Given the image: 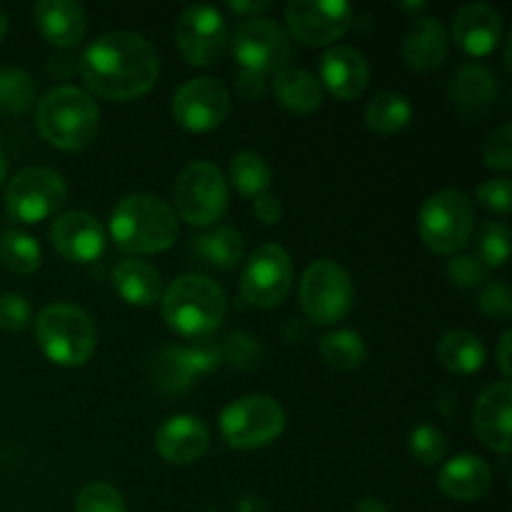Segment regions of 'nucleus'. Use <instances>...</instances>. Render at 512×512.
Returning <instances> with one entry per match:
<instances>
[{
	"mask_svg": "<svg viewBox=\"0 0 512 512\" xmlns=\"http://www.w3.org/2000/svg\"><path fill=\"white\" fill-rule=\"evenodd\" d=\"M160 73L158 50L130 30L103 33L83 50L80 75L105 100H135L148 93Z\"/></svg>",
	"mask_w": 512,
	"mask_h": 512,
	"instance_id": "obj_1",
	"label": "nucleus"
},
{
	"mask_svg": "<svg viewBox=\"0 0 512 512\" xmlns=\"http://www.w3.org/2000/svg\"><path fill=\"white\" fill-rule=\"evenodd\" d=\"M178 233V215L158 195H125L110 213V235L125 253H163L178 240Z\"/></svg>",
	"mask_w": 512,
	"mask_h": 512,
	"instance_id": "obj_2",
	"label": "nucleus"
},
{
	"mask_svg": "<svg viewBox=\"0 0 512 512\" xmlns=\"http://www.w3.org/2000/svg\"><path fill=\"white\" fill-rule=\"evenodd\" d=\"M168 328L190 340H205L223 325L228 298L215 280L205 275H180L160 298Z\"/></svg>",
	"mask_w": 512,
	"mask_h": 512,
	"instance_id": "obj_3",
	"label": "nucleus"
},
{
	"mask_svg": "<svg viewBox=\"0 0 512 512\" xmlns=\"http://www.w3.org/2000/svg\"><path fill=\"white\" fill-rule=\"evenodd\" d=\"M35 125L45 143L60 150H85L100 130V108L85 90L60 85L38 100Z\"/></svg>",
	"mask_w": 512,
	"mask_h": 512,
	"instance_id": "obj_4",
	"label": "nucleus"
},
{
	"mask_svg": "<svg viewBox=\"0 0 512 512\" xmlns=\"http://www.w3.org/2000/svg\"><path fill=\"white\" fill-rule=\"evenodd\" d=\"M35 338L48 360L65 368L88 363L98 345L93 318L73 303H53L40 310L35 320Z\"/></svg>",
	"mask_w": 512,
	"mask_h": 512,
	"instance_id": "obj_5",
	"label": "nucleus"
},
{
	"mask_svg": "<svg viewBox=\"0 0 512 512\" xmlns=\"http://www.w3.org/2000/svg\"><path fill=\"white\" fill-rule=\"evenodd\" d=\"M475 228L473 200L460 190L430 195L418 215L420 240L438 255H453L468 245Z\"/></svg>",
	"mask_w": 512,
	"mask_h": 512,
	"instance_id": "obj_6",
	"label": "nucleus"
},
{
	"mask_svg": "<svg viewBox=\"0 0 512 512\" xmlns=\"http://www.w3.org/2000/svg\"><path fill=\"white\" fill-rule=\"evenodd\" d=\"M285 430V410L268 395H245L220 415V433L238 450H255L275 443Z\"/></svg>",
	"mask_w": 512,
	"mask_h": 512,
	"instance_id": "obj_7",
	"label": "nucleus"
},
{
	"mask_svg": "<svg viewBox=\"0 0 512 512\" xmlns=\"http://www.w3.org/2000/svg\"><path fill=\"white\" fill-rule=\"evenodd\" d=\"M355 285L348 270L335 260H315L300 280V305L318 325L343 320L353 310Z\"/></svg>",
	"mask_w": 512,
	"mask_h": 512,
	"instance_id": "obj_8",
	"label": "nucleus"
},
{
	"mask_svg": "<svg viewBox=\"0 0 512 512\" xmlns=\"http://www.w3.org/2000/svg\"><path fill=\"white\" fill-rule=\"evenodd\" d=\"M175 210L180 220L195 228H208L228 210V180L208 160L190 163L175 183Z\"/></svg>",
	"mask_w": 512,
	"mask_h": 512,
	"instance_id": "obj_9",
	"label": "nucleus"
},
{
	"mask_svg": "<svg viewBox=\"0 0 512 512\" xmlns=\"http://www.w3.org/2000/svg\"><path fill=\"white\" fill-rule=\"evenodd\" d=\"M68 200V185L53 168H23L5 188V210L13 220L25 225L40 223L58 213Z\"/></svg>",
	"mask_w": 512,
	"mask_h": 512,
	"instance_id": "obj_10",
	"label": "nucleus"
},
{
	"mask_svg": "<svg viewBox=\"0 0 512 512\" xmlns=\"http://www.w3.org/2000/svg\"><path fill=\"white\" fill-rule=\"evenodd\" d=\"M233 58L238 60L243 73L255 78L278 75L288 68L290 38L275 20L253 18L240 23L233 30Z\"/></svg>",
	"mask_w": 512,
	"mask_h": 512,
	"instance_id": "obj_11",
	"label": "nucleus"
},
{
	"mask_svg": "<svg viewBox=\"0 0 512 512\" xmlns=\"http://www.w3.org/2000/svg\"><path fill=\"white\" fill-rule=\"evenodd\" d=\"M293 260L278 243H265L245 263L240 275V293L250 305L275 308L288 298L293 288Z\"/></svg>",
	"mask_w": 512,
	"mask_h": 512,
	"instance_id": "obj_12",
	"label": "nucleus"
},
{
	"mask_svg": "<svg viewBox=\"0 0 512 512\" xmlns=\"http://www.w3.org/2000/svg\"><path fill=\"white\" fill-rule=\"evenodd\" d=\"M228 40V23L213 5H190L180 13L175 25V43L180 55L195 68L213 65L223 55Z\"/></svg>",
	"mask_w": 512,
	"mask_h": 512,
	"instance_id": "obj_13",
	"label": "nucleus"
},
{
	"mask_svg": "<svg viewBox=\"0 0 512 512\" xmlns=\"http://www.w3.org/2000/svg\"><path fill=\"white\" fill-rule=\"evenodd\" d=\"M170 113L180 128L190 130V133H208L228 118L230 93L218 78L200 75L175 90Z\"/></svg>",
	"mask_w": 512,
	"mask_h": 512,
	"instance_id": "obj_14",
	"label": "nucleus"
},
{
	"mask_svg": "<svg viewBox=\"0 0 512 512\" xmlns=\"http://www.w3.org/2000/svg\"><path fill=\"white\" fill-rule=\"evenodd\" d=\"M353 5L345 0H290L285 20L295 40L305 45H330L353 25Z\"/></svg>",
	"mask_w": 512,
	"mask_h": 512,
	"instance_id": "obj_15",
	"label": "nucleus"
},
{
	"mask_svg": "<svg viewBox=\"0 0 512 512\" xmlns=\"http://www.w3.org/2000/svg\"><path fill=\"white\" fill-rule=\"evenodd\" d=\"M50 243L70 263H93L105 250V230L95 215L73 210L53 220Z\"/></svg>",
	"mask_w": 512,
	"mask_h": 512,
	"instance_id": "obj_16",
	"label": "nucleus"
},
{
	"mask_svg": "<svg viewBox=\"0 0 512 512\" xmlns=\"http://www.w3.org/2000/svg\"><path fill=\"white\" fill-rule=\"evenodd\" d=\"M453 40L460 50L485 58L503 40V15L490 3H470L455 13Z\"/></svg>",
	"mask_w": 512,
	"mask_h": 512,
	"instance_id": "obj_17",
	"label": "nucleus"
},
{
	"mask_svg": "<svg viewBox=\"0 0 512 512\" xmlns=\"http://www.w3.org/2000/svg\"><path fill=\"white\" fill-rule=\"evenodd\" d=\"M370 65L353 45H333L320 58V85L338 100H353L368 88Z\"/></svg>",
	"mask_w": 512,
	"mask_h": 512,
	"instance_id": "obj_18",
	"label": "nucleus"
},
{
	"mask_svg": "<svg viewBox=\"0 0 512 512\" xmlns=\"http://www.w3.org/2000/svg\"><path fill=\"white\" fill-rule=\"evenodd\" d=\"M510 418H512V388L510 380L488 385L475 403L473 423L478 438L495 453H510Z\"/></svg>",
	"mask_w": 512,
	"mask_h": 512,
	"instance_id": "obj_19",
	"label": "nucleus"
},
{
	"mask_svg": "<svg viewBox=\"0 0 512 512\" xmlns=\"http://www.w3.org/2000/svg\"><path fill=\"white\" fill-rule=\"evenodd\" d=\"M210 445V430L195 415H173L155 433V450L173 465L195 463Z\"/></svg>",
	"mask_w": 512,
	"mask_h": 512,
	"instance_id": "obj_20",
	"label": "nucleus"
},
{
	"mask_svg": "<svg viewBox=\"0 0 512 512\" xmlns=\"http://www.w3.org/2000/svg\"><path fill=\"white\" fill-rule=\"evenodd\" d=\"M438 485L448 498L458 503H473L483 498L493 485V468L480 455H455L440 470Z\"/></svg>",
	"mask_w": 512,
	"mask_h": 512,
	"instance_id": "obj_21",
	"label": "nucleus"
},
{
	"mask_svg": "<svg viewBox=\"0 0 512 512\" xmlns=\"http://www.w3.org/2000/svg\"><path fill=\"white\" fill-rule=\"evenodd\" d=\"M33 15L40 35L58 48L78 45L88 28L85 10L75 0H38Z\"/></svg>",
	"mask_w": 512,
	"mask_h": 512,
	"instance_id": "obj_22",
	"label": "nucleus"
},
{
	"mask_svg": "<svg viewBox=\"0 0 512 512\" xmlns=\"http://www.w3.org/2000/svg\"><path fill=\"white\" fill-rule=\"evenodd\" d=\"M450 48L448 28L440 18H418L405 33V63L418 73L435 70L445 60Z\"/></svg>",
	"mask_w": 512,
	"mask_h": 512,
	"instance_id": "obj_23",
	"label": "nucleus"
},
{
	"mask_svg": "<svg viewBox=\"0 0 512 512\" xmlns=\"http://www.w3.org/2000/svg\"><path fill=\"white\" fill-rule=\"evenodd\" d=\"M113 288L128 305L148 308L163 298V280L150 263L140 258L120 260L113 268Z\"/></svg>",
	"mask_w": 512,
	"mask_h": 512,
	"instance_id": "obj_24",
	"label": "nucleus"
},
{
	"mask_svg": "<svg viewBox=\"0 0 512 512\" xmlns=\"http://www.w3.org/2000/svg\"><path fill=\"white\" fill-rule=\"evenodd\" d=\"M498 93L500 90L495 75L488 68L475 63L458 68L453 83H450L453 103L468 115H480L493 108L495 100H498Z\"/></svg>",
	"mask_w": 512,
	"mask_h": 512,
	"instance_id": "obj_25",
	"label": "nucleus"
},
{
	"mask_svg": "<svg viewBox=\"0 0 512 512\" xmlns=\"http://www.w3.org/2000/svg\"><path fill=\"white\" fill-rule=\"evenodd\" d=\"M273 93L285 110L308 115L323 105V85L310 70L283 68L273 80Z\"/></svg>",
	"mask_w": 512,
	"mask_h": 512,
	"instance_id": "obj_26",
	"label": "nucleus"
},
{
	"mask_svg": "<svg viewBox=\"0 0 512 512\" xmlns=\"http://www.w3.org/2000/svg\"><path fill=\"white\" fill-rule=\"evenodd\" d=\"M438 358L450 373L473 375L485 365V345L468 330H448L438 343Z\"/></svg>",
	"mask_w": 512,
	"mask_h": 512,
	"instance_id": "obj_27",
	"label": "nucleus"
},
{
	"mask_svg": "<svg viewBox=\"0 0 512 512\" xmlns=\"http://www.w3.org/2000/svg\"><path fill=\"white\" fill-rule=\"evenodd\" d=\"M410 118H413L410 100L403 93H393V90H380L365 108V123L378 135L400 133L410 123Z\"/></svg>",
	"mask_w": 512,
	"mask_h": 512,
	"instance_id": "obj_28",
	"label": "nucleus"
},
{
	"mask_svg": "<svg viewBox=\"0 0 512 512\" xmlns=\"http://www.w3.org/2000/svg\"><path fill=\"white\" fill-rule=\"evenodd\" d=\"M195 255L213 268H235L245 258V238L235 228H215L195 238Z\"/></svg>",
	"mask_w": 512,
	"mask_h": 512,
	"instance_id": "obj_29",
	"label": "nucleus"
},
{
	"mask_svg": "<svg viewBox=\"0 0 512 512\" xmlns=\"http://www.w3.org/2000/svg\"><path fill=\"white\" fill-rule=\"evenodd\" d=\"M230 180L238 188V193L258 198V195L268 193L270 183H273V170L263 155L243 150L230 160Z\"/></svg>",
	"mask_w": 512,
	"mask_h": 512,
	"instance_id": "obj_30",
	"label": "nucleus"
},
{
	"mask_svg": "<svg viewBox=\"0 0 512 512\" xmlns=\"http://www.w3.org/2000/svg\"><path fill=\"white\" fill-rule=\"evenodd\" d=\"M320 355L335 370H355L368 358V348L355 330H335L320 338Z\"/></svg>",
	"mask_w": 512,
	"mask_h": 512,
	"instance_id": "obj_31",
	"label": "nucleus"
},
{
	"mask_svg": "<svg viewBox=\"0 0 512 512\" xmlns=\"http://www.w3.org/2000/svg\"><path fill=\"white\" fill-rule=\"evenodd\" d=\"M43 250L33 235L23 230H8L0 238V263L15 275H30L40 268Z\"/></svg>",
	"mask_w": 512,
	"mask_h": 512,
	"instance_id": "obj_32",
	"label": "nucleus"
},
{
	"mask_svg": "<svg viewBox=\"0 0 512 512\" xmlns=\"http://www.w3.org/2000/svg\"><path fill=\"white\" fill-rule=\"evenodd\" d=\"M38 95V83L33 75L20 68L0 70V113L20 115L33 105Z\"/></svg>",
	"mask_w": 512,
	"mask_h": 512,
	"instance_id": "obj_33",
	"label": "nucleus"
},
{
	"mask_svg": "<svg viewBox=\"0 0 512 512\" xmlns=\"http://www.w3.org/2000/svg\"><path fill=\"white\" fill-rule=\"evenodd\" d=\"M153 380L160 390H165V393H180V390H185L190 383H193L195 375L190 373L188 365H185L183 353H180V345H175V348H165L163 353L155 358Z\"/></svg>",
	"mask_w": 512,
	"mask_h": 512,
	"instance_id": "obj_34",
	"label": "nucleus"
},
{
	"mask_svg": "<svg viewBox=\"0 0 512 512\" xmlns=\"http://www.w3.org/2000/svg\"><path fill=\"white\" fill-rule=\"evenodd\" d=\"M510 258V228L505 223H485L478 235V263L503 268Z\"/></svg>",
	"mask_w": 512,
	"mask_h": 512,
	"instance_id": "obj_35",
	"label": "nucleus"
},
{
	"mask_svg": "<svg viewBox=\"0 0 512 512\" xmlns=\"http://www.w3.org/2000/svg\"><path fill=\"white\" fill-rule=\"evenodd\" d=\"M408 448L413 453V458L423 465H438L440 460L448 453V443H445V435L440 433L435 425H418L413 433L408 435Z\"/></svg>",
	"mask_w": 512,
	"mask_h": 512,
	"instance_id": "obj_36",
	"label": "nucleus"
},
{
	"mask_svg": "<svg viewBox=\"0 0 512 512\" xmlns=\"http://www.w3.org/2000/svg\"><path fill=\"white\" fill-rule=\"evenodd\" d=\"M75 512H128L120 490L108 483H90L75 498Z\"/></svg>",
	"mask_w": 512,
	"mask_h": 512,
	"instance_id": "obj_37",
	"label": "nucleus"
},
{
	"mask_svg": "<svg viewBox=\"0 0 512 512\" xmlns=\"http://www.w3.org/2000/svg\"><path fill=\"white\" fill-rule=\"evenodd\" d=\"M483 160L488 168L508 173L512 168V125H500L488 135L483 145Z\"/></svg>",
	"mask_w": 512,
	"mask_h": 512,
	"instance_id": "obj_38",
	"label": "nucleus"
},
{
	"mask_svg": "<svg viewBox=\"0 0 512 512\" xmlns=\"http://www.w3.org/2000/svg\"><path fill=\"white\" fill-rule=\"evenodd\" d=\"M180 353H183L185 365H188V370L195 375V378L215 370L220 365V360H223V348L215 345L213 340L208 338L195 340V343L188 345V348H180Z\"/></svg>",
	"mask_w": 512,
	"mask_h": 512,
	"instance_id": "obj_39",
	"label": "nucleus"
},
{
	"mask_svg": "<svg viewBox=\"0 0 512 512\" xmlns=\"http://www.w3.org/2000/svg\"><path fill=\"white\" fill-rule=\"evenodd\" d=\"M30 323V303L18 293L0 295V330L18 333L28 328Z\"/></svg>",
	"mask_w": 512,
	"mask_h": 512,
	"instance_id": "obj_40",
	"label": "nucleus"
},
{
	"mask_svg": "<svg viewBox=\"0 0 512 512\" xmlns=\"http://www.w3.org/2000/svg\"><path fill=\"white\" fill-rule=\"evenodd\" d=\"M478 200L483 208L493 210V213H510L512 205V183L508 178H493L485 180L478 188Z\"/></svg>",
	"mask_w": 512,
	"mask_h": 512,
	"instance_id": "obj_41",
	"label": "nucleus"
},
{
	"mask_svg": "<svg viewBox=\"0 0 512 512\" xmlns=\"http://www.w3.org/2000/svg\"><path fill=\"white\" fill-rule=\"evenodd\" d=\"M478 305H480V310L488 315V318L508 320L512 315V298H510L508 288L500 283H490L488 288L480 293Z\"/></svg>",
	"mask_w": 512,
	"mask_h": 512,
	"instance_id": "obj_42",
	"label": "nucleus"
},
{
	"mask_svg": "<svg viewBox=\"0 0 512 512\" xmlns=\"http://www.w3.org/2000/svg\"><path fill=\"white\" fill-rule=\"evenodd\" d=\"M448 275L460 288H473V285L483 280V265L475 258H470V255H458V258L448 263Z\"/></svg>",
	"mask_w": 512,
	"mask_h": 512,
	"instance_id": "obj_43",
	"label": "nucleus"
},
{
	"mask_svg": "<svg viewBox=\"0 0 512 512\" xmlns=\"http://www.w3.org/2000/svg\"><path fill=\"white\" fill-rule=\"evenodd\" d=\"M253 213L260 223L275 225V223H280V218H283V205H280V200L275 198V195L265 193V195H258V198H255Z\"/></svg>",
	"mask_w": 512,
	"mask_h": 512,
	"instance_id": "obj_44",
	"label": "nucleus"
},
{
	"mask_svg": "<svg viewBox=\"0 0 512 512\" xmlns=\"http://www.w3.org/2000/svg\"><path fill=\"white\" fill-rule=\"evenodd\" d=\"M238 90H240V95H243V98L255 100V98H260V95H263L265 80L255 78V75H250V73H243V75H240V80H238Z\"/></svg>",
	"mask_w": 512,
	"mask_h": 512,
	"instance_id": "obj_45",
	"label": "nucleus"
},
{
	"mask_svg": "<svg viewBox=\"0 0 512 512\" xmlns=\"http://www.w3.org/2000/svg\"><path fill=\"white\" fill-rule=\"evenodd\" d=\"M228 8L233 10V13H240V15H248V13H265L268 8H273V0H230Z\"/></svg>",
	"mask_w": 512,
	"mask_h": 512,
	"instance_id": "obj_46",
	"label": "nucleus"
},
{
	"mask_svg": "<svg viewBox=\"0 0 512 512\" xmlns=\"http://www.w3.org/2000/svg\"><path fill=\"white\" fill-rule=\"evenodd\" d=\"M510 343H512V333L510 330H505L503 338H500V345H498V363H500V370H503L505 380L510 378L512 368H510Z\"/></svg>",
	"mask_w": 512,
	"mask_h": 512,
	"instance_id": "obj_47",
	"label": "nucleus"
},
{
	"mask_svg": "<svg viewBox=\"0 0 512 512\" xmlns=\"http://www.w3.org/2000/svg\"><path fill=\"white\" fill-rule=\"evenodd\" d=\"M353 512H388V508H385V505L380 503V500L365 498V500H360L358 508H355Z\"/></svg>",
	"mask_w": 512,
	"mask_h": 512,
	"instance_id": "obj_48",
	"label": "nucleus"
},
{
	"mask_svg": "<svg viewBox=\"0 0 512 512\" xmlns=\"http://www.w3.org/2000/svg\"><path fill=\"white\" fill-rule=\"evenodd\" d=\"M5 178H8V158H5V153L0 150V185L5 183Z\"/></svg>",
	"mask_w": 512,
	"mask_h": 512,
	"instance_id": "obj_49",
	"label": "nucleus"
},
{
	"mask_svg": "<svg viewBox=\"0 0 512 512\" xmlns=\"http://www.w3.org/2000/svg\"><path fill=\"white\" fill-rule=\"evenodd\" d=\"M400 8L408 10V13H423L425 10V3H398Z\"/></svg>",
	"mask_w": 512,
	"mask_h": 512,
	"instance_id": "obj_50",
	"label": "nucleus"
},
{
	"mask_svg": "<svg viewBox=\"0 0 512 512\" xmlns=\"http://www.w3.org/2000/svg\"><path fill=\"white\" fill-rule=\"evenodd\" d=\"M5 33H8V15H5L3 10H0V40L5 38Z\"/></svg>",
	"mask_w": 512,
	"mask_h": 512,
	"instance_id": "obj_51",
	"label": "nucleus"
}]
</instances>
